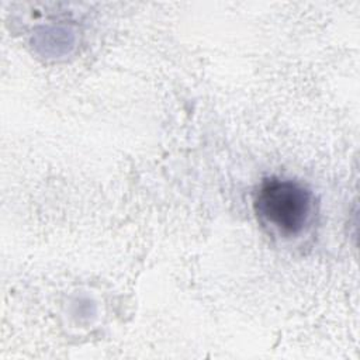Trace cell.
<instances>
[{"label":"cell","mask_w":360,"mask_h":360,"mask_svg":"<svg viewBox=\"0 0 360 360\" xmlns=\"http://www.w3.org/2000/svg\"><path fill=\"white\" fill-rule=\"evenodd\" d=\"M259 219L283 236L300 233L312 212L311 193L300 183L270 177L262 181L255 200Z\"/></svg>","instance_id":"1"}]
</instances>
